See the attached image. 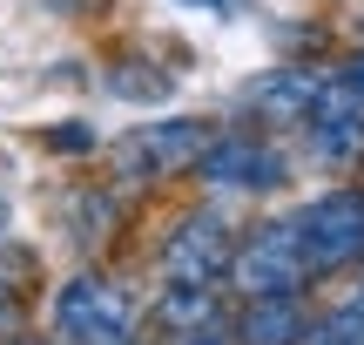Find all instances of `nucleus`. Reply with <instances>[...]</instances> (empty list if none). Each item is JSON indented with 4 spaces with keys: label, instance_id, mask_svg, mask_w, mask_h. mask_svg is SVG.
<instances>
[{
    "label": "nucleus",
    "instance_id": "1",
    "mask_svg": "<svg viewBox=\"0 0 364 345\" xmlns=\"http://www.w3.org/2000/svg\"><path fill=\"white\" fill-rule=\"evenodd\" d=\"M304 284H311V257H304L290 217H270V224L236 237V257H230L236 298H304Z\"/></svg>",
    "mask_w": 364,
    "mask_h": 345
},
{
    "label": "nucleus",
    "instance_id": "2",
    "mask_svg": "<svg viewBox=\"0 0 364 345\" xmlns=\"http://www.w3.org/2000/svg\"><path fill=\"white\" fill-rule=\"evenodd\" d=\"M135 298L102 271H75L54 292V339L61 345H135Z\"/></svg>",
    "mask_w": 364,
    "mask_h": 345
},
{
    "label": "nucleus",
    "instance_id": "3",
    "mask_svg": "<svg viewBox=\"0 0 364 345\" xmlns=\"http://www.w3.org/2000/svg\"><path fill=\"white\" fill-rule=\"evenodd\" d=\"M297 224V244L311 257V278H338V271H358L364 264V190H324L311 197L304 210H290Z\"/></svg>",
    "mask_w": 364,
    "mask_h": 345
},
{
    "label": "nucleus",
    "instance_id": "4",
    "mask_svg": "<svg viewBox=\"0 0 364 345\" xmlns=\"http://www.w3.org/2000/svg\"><path fill=\"white\" fill-rule=\"evenodd\" d=\"M284 176H290L284 149L257 129L209 135V149L196 156V183L216 190V197H270V190H284Z\"/></svg>",
    "mask_w": 364,
    "mask_h": 345
},
{
    "label": "nucleus",
    "instance_id": "5",
    "mask_svg": "<svg viewBox=\"0 0 364 345\" xmlns=\"http://www.w3.org/2000/svg\"><path fill=\"white\" fill-rule=\"evenodd\" d=\"M230 257H236V224L203 203V210H182L162 237V284H230Z\"/></svg>",
    "mask_w": 364,
    "mask_h": 345
},
{
    "label": "nucleus",
    "instance_id": "6",
    "mask_svg": "<svg viewBox=\"0 0 364 345\" xmlns=\"http://www.w3.org/2000/svg\"><path fill=\"white\" fill-rule=\"evenodd\" d=\"M209 135L216 129L196 122V115H169V122H149V129H129L115 143V170H122V183H169V176L196 170Z\"/></svg>",
    "mask_w": 364,
    "mask_h": 345
},
{
    "label": "nucleus",
    "instance_id": "7",
    "mask_svg": "<svg viewBox=\"0 0 364 345\" xmlns=\"http://www.w3.org/2000/svg\"><path fill=\"white\" fill-rule=\"evenodd\" d=\"M317 88H324V75H311V68H270L263 81H250L243 108L263 129H304L317 108Z\"/></svg>",
    "mask_w": 364,
    "mask_h": 345
},
{
    "label": "nucleus",
    "instance_id": "8",
    "mask_svg": "<svg viewBox=\"0 0 364 345\" xmlns=\"http://www.w3.org/2000/svg\"><path fill=\"white\" fill-rule=\"evenodd\" d=\"M230 332H236V345H304L311 311H304V298H243Z\"/></svg>",
    "mask_w": 364,
    "mask_h": 345
},
{
    "label": "nucleus",
    "instance_id": "9",
    "mask_svg": "<svg viewBox=\"0 0 364 345\" xmlns=\"http://www.w3.org/2000/svg\"><path fill=\"white\" fill-rule=\"evenodd\" d=\"M156 325L169 339H196V332H209V325H230L223 319V292L216 284H169V292L156 298Z\"/></svg>",
    "mask_w": 364,
    "mask_h": 345
},
{
    "label": "nucleus",
    "instance_id": "10",
    "mask_svg": "<svg viewBox=\"0 0 364 345\" xmlns=\"http://www.w3.org/2000/svg\"><path fill=\"white\" fill-rule=\"evenodd\" d=\"M48 143H54V149H95V135H88V122H61Z\"/></svg>",
    "mask_w": 364,
    "mask_h": 345
},
{
    "label": "nucleus",
    "instance_id": "11",
    "mask_svg": "<svg viewBox=\"0 0 364 345\" xmlns=\"http://www.w3.org/2000/svg\"><path fill=\"white\" fill-rule=\"evenodd\" d=\"M182 345H236L230 325H209V332H196V339H182Z\"/></svg>",
    "mask_w": 364,
    "mask_h": 345
},
{
    "label": "nucleus",
    "instance_id": "12",
    "mask_svg": "<svg viewBox=\"0 0 364 345\" xmlns=\"http://www.w3.org/2000/svg\"><path fill=\"white\" fill-rule=\"evenodd\" d=\"M7 311H14V298H7V284H0V319H7Z\"/></svg>",
    "mask_w": 364,
    "mask_h": 345
},
{
    "label": "nucleus",
    "instance_id": "13",
    "mask_svg": "<svg viewBox=\"0 0 364 345\" xmlns=\"http://www.w3.org/2000/svg\"><path fill=\"white\" fill-rule=\"evenodd\" d=\"M7 345H48V339H7Z\"/></svg>",
    "mask_w": 364,
    "mask_h": 345
},
{
    "label": "nucleus",
    "instance_id": "14",
    "mask_svg": "<svg viewBox=\"0 0 364 345\" xmlns=\"http://www.w3.org/2000/svg\"><path fill=\"white\" fill-rule=\"evenodd\" d=\"M358 271H364V264H358ZM358 292H364V284H358Z\"/></svg>",
    "mask_w": 364,
    "mask_h": 345
}]
</instances>
